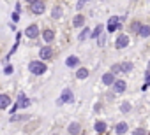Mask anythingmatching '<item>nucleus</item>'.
Masks as SVG:
<instances>
[{
	"label": "nucleus",
	"mask_w": 150,
	"mask_h": 135,
	"mask_svg": "<svg viewBox=\"0 0 150 135\" xmlns=\"http://www.w3.org/2000/svg\"><path fill=\"white\" fill-rule=\"evenodd\" d=\"M62 14H64L62 6H55V7L51 9V18H53V19H60V18H62Z\"/></svg>",
	"instance_id": "nucleus-17"
},
{
	"label": "nucleus",
	"mask_w": 150,
	"mask_h": 135,
	"mask_svg": "<svg viewBox=\"0 0 150 135\" xmlns=\"http://www.w3.org/2000/svg\"><path fill=\"white\" fill-rule=\"evenodd\" d=\"M106 128H108V126H106L104 121H96V125H94V130H96L99 135H103V133L106 132Z\"/></svg>",
	"instance_id": "nucleus-18"
},
{
	"label": "nucleus",
	"mask_w": 150,
	"mask_h": 135,
	"mask_svg": "<svg viewBox=\"0 0 150 135\" xmlns=\"http://www.w3.org/2000/svg\"><path fill=\"white\" fill-rule=\"evenodd\" d=\"M78 63H80V58L78 56H69L65 60V65L67 67H78Z\"/></svg>",
	"instance_id": "nucleus-19"
},
{
	"label": "nucleus",
	"mask_w": 150,
	"mask_h": 135,
	"mask_svg": "<svg viewBox=\"0 0 150 135\" xmlns=\"http://www.w3.org/2000/svg\"><path fill=\"white\" fill-rule=\"evenodd\" d=\"M87 2H88V0H80V2L76 4V9H83V6H85Z\"/></svg>",
	"instance_id": "nucleus-29"
},
{
	"label": "nucleus",
	"mask_w": 150,
	"mask_h": 135,
	"mask_svg": "<svg viewBox=\"0 0 150 135\" xmlns=\"http://www.w3.org/2000/svg\"><path fill=\"white\" fill-rule=\"evenodd\" d=\"M83 25H85V16L83 14H76L74 19H72V26L74 28H81Z\"/></svg>",
	"instance_id": "nucleus-15"
},
{
	"label": "nucleus",
	"mask_w": 150,
	"mask_h": 135,
	"mask_svg": "<svg viewBox=\"0 0 150 135\" xmlns=\"http://www.w3.org/2000/svg\"><path fill=\"white\" fill-rule=\"evenodd\" d=\"M28 70H30L34 76H42V74L48 70V67H46V63H44L42 60H34V61L28 63Z\"/></svg>",
	"instance_id": "nucleus-1"
},
{
	"label": "nucleus",
	"mask_w": 150,
	"mask_h": 135,
	"mask_svg": "<svg viewBox=\"0 0 150 135\" xmlns=\"http://www.w3.org/2000/svg\"><path fill=\"white\" fill-rule=\"evenodd\" d=\"M53 54H55V51H53L51 46H42L39 49V58H42V60H51Z\"/></svg>",
	"instance_id": "nucleus-5"
},
{
	"label": "nucleus",
	"mask_w": 150,
	"mask_h": 135,
	"mask_svg": "<svg viewBox=\"0 0 150 135\" xmlns=\"http://www.w3.org/2000/svg\"><path fill=\"white\" fill-rule=\"evenodd\" d=\"M129 42H131L129 35H127V33H120V35L117 37V40H115V47H117V49H124V47L129 46Z\"/></svg>",
	"instance_id": "nucleus-4"
},
{
	"label": "nucleus",
	"mask_w": 150,
	"mask_h": 135,
	"mask_svg": "<svg viewBox=\"0 0 150 135\" xmlns=\"http://www.w3.org/2000/svg\"><path fill=\"white\" fill-rule=\"evenodd\" d=\"M132 135H146V132H145L143 128H138V130H134V132H132Z\"/></svg>",
	"instance_id": "nucleus-28"
},
{
	"label": "nucleus",
	"mask_w": 150,
	"mask_h": 135,
	"mask_svg": "<svg viewBox=\"0 0 150 135\" xmlns=\"http://www.w3.org/2000/svg\"><path fill=\"white\" fill-rule=\"evenodd\" d=\"M18 105H20V109H27L28 105H30V100L27 98V95L25 93H20L18 95V102H16Z\"/></svg>",
	"instance_id": "nucleus-13"
},
{
	"label": "nucleus",
	"mask_w": 150,
	"mask_h": 135,
	"mask_svg": "<svg viewBox=\"0 0 150 135\" xmlns=\"http://www.w3.org/2000/svg\"><path fill=\"white\" fill-rule=\"evenodd\" d=\"M67 132H69L71 135H81V125H80L78 121H72V123L67 126Z\"/></svg>",
	"instance_id": "nucleus-8"
},
{
	"label": "nucleus",
	"mask_w": 150,
	"mask_h": 135,
	"mask_svg": "<svg viewBox=\"0 0 150 135\" xmlns=\"http://www.w3.org/2000/svg\"><path fill=\"white\" fill-rule=\"evenodd\" d=\"M131 111V104L129 102H122V105H120V112L122 114H127Z\"/></svg>",
	"instance_id": "nucleus-25"
},
{
	"label": "nucleus",
	"mask_w": 150,
	"mask_h": 135,
	"mask_svg": "<svg viewBox=\"0 0 150 135\" xmlns=\"http://www.w3.org/2000/svg\"><path fill=\"white\" fill-rule=\"evenodd\" d=\"M13 72H14V67H13V65H9V63H7V65H6V67H4V74H6V76H11V74H13Z\"/></svg>",
	"instance_id": "nucleus-27"
},
{
	"label": "nucleus",
	"mask_w": 150,
	"mask_h": 135,
	"mask_svg": "<svg viewBox=\"0 0 150 135\" xmlns=\"http://www.w3.org/2000/svg\"><path fill=\"white\" fill-rule=\"evenodd\" d=\"M88 74H90V70L87 69V67H80L78 72H76V79L83 81V79H87V77H88Z\"/></svg>",
	"instance_id": "nucleus-16"
},
{
	"label": "nucleus",
	"mask_w": 150,
	"mask_h": 135,
	"mask_svg": "<svg viewBox=\"0 0 150 135\" xmlns=\"http://www.w3.org/2000/svg\"><path fill=\"white\" fill-rule=\"evenodd\" d=\"M132 69H134V65H132L131 61H122V70H124V74L132 72Z\"/></svg>",
	"instance_id": "nucleus-23"
},
{
	"label": "nucleus",
	"mask_w": 150,
	"mask_h": 135,
	"mask_svg": "<svg viewBox=\"0 0 150 135\" xmlns=\"http://www.w3.org/2000/svg\"><path fill=\"white\" fill-rule=\"evenodd\" d=\"M141 26H143V25H141L139 21H132V23H131V26H129V30H131L132 33H139Z\"/></svg>",
	"instance_id": "nucleus-21"
},
{
	"label": "nucleus",
	"mask_w": 150,
	"mask_h": 135,
	"mask_svg": "<svg viewBox=\"0 0 150 135\" xmlns=\"http://www.w3.org/2000/svg\"><path fill=\"white\" fill-rule=\"evenodd\" d=\"M9 104H11V97L6 95V93H2V95H0V109L6 111V109L9 107Z\"/></svg>",
	"instance_id": "nucleus-14"
},
{
	"label": "nucleus",
	"mask_w": 150,
	"mask_h": 135,
	"mask_svg": "<svg viewBox=\"0 0 150 135\" xmlns=\"http://www.w3.org/2000/svg\"><path fill=\"white\" fill-rule=\"evenodd\" d=\"M115 81H117V79H115V74H113V72H106V74L103 76V84H104V86H113Z\"/></svg>",
	"instance_id": "nucleus-12"
},
{
	"label": "nucleus",
	"mask_w": 150,
	"mask_h": 135,
	"mask_svg": "<svg viewBox=\"0 0 150 135\" xmlns=\"http://www.w3.org/2000/svg\"><path fill=\"white\" fill-rule=\"evenodd\" d=\"M23 33H25V37H27V39L34 40V39H37V37H39V33H41V32H39V26H37V25H28V26L25 28V32H23Z\"/></svg>",
	"instance_id": "nucleus-3"
},
{
	"label": "nucleus",
	"mask_w": 150,
	"mask_h": 135,
	"mask_svg": "<svg viewBox=\"0 0 150 135\" xmlns=\"http://www.w3.org/2000/svg\"><path fill=\"white\" fill-rule=\"evenodd\" d=\"M11 18H13V21H14V23H18V19H20V13H18V11H16V13H13V16H11Z\"/></svg>",
	"instance_id": "nucleus-30"
},
{
	"label": "nucleus",
	"mask_w": 150,
	"mask_h": 135,
	"mask_svg": "<svg viewBox=\"0 0 150 135\" xmlns=\"http://www.w3.org/2000/svg\"><path fill=\"white\" fill-rule=\"evenodd\" d=\"M111 72L117 76V74H124V70H122V63H115L113 67H111Z\"/></svg>",
	"instance_id": "nucleus-24"
},
{
	"label": "nucleus",
	"mask_w": 150,
	"mask_h": 135,
	"mask_svg": "<svg viewBox=\"0 0 150 135\" xmlns=\"http://www.w3.org/2000/svg\"><path fill=\"white\" fill-rule=\"evenodd\" d=\"M138 35H139V37H143V39H146V37H150V26H148V25H143Z\"/></svg>",
	"instance_id": "nucleus-22"
},
{
	"label": "nucleus",
	"mask_w": 150,
	"mask_h": 135,
	"mask_svg": "<svg viewBox=\"0 0 150 135\" xmlns=\"http://www.w3.org/2000/svg\"><path fill=\"white\" fill-rule=\"evenodd\" d=\"M120 28H122L120 18H118V16H111V18H110V21H108V26H106V30H108L110 33H113V32H117V30H120Z\"/></svg>",
	"instance_id": "nucleus-2"
},
{
	"label": "nucleus",
	"mask_w": 150,
	"mask_h": 135,
	"mask_svg": "<svg viewBox=\"0 0 150 135\" xmlns=\"http://www.w3.org/2000/svg\"><path fill=\"white\" fill-rule=\"evenodd\" d=\"M103 30H104V25H101V23H99V25L94 28V32H92V35H90V37H92V39H97V37H101Z\"/></svg>",
	"instance_id": "nucleus-20"
},
{
	"label": "nucleus",
	"mask_w": 150,
	"mask_h": 135,
	"mask_svg": "<svg viewBox=\"0 0 150 135\" xmlns=\"http://www.w3.org/2000/svg\"><path fill=\"white\" fill-rule=\"evenodd\" d=\"M60 98L64 100V104H72V102H74V95H72V91H71L69 88H65V90L62 91Z\"/></svg>",
	"instance_id": "nucleus-9"
},
{
	"label": "nucleus",
	"mask_w": 150,
	"mask_h": 135,
	"mask_svg": "<svg viewBox=\"0 0 150 135\" xmlns=\"http://www.w3.org/2000/svg\"><path fill=\"white\" fill-rule=\"evenodd\" d=\"M44 9H46V4H44V0H37V2L35 4H32L30 6V13L32 14H42L44 13Z\"/></svg>",
	"instance_id": "nucleus-6"
},
{
	"label": "nucleus",
	"mask_w": 150,
	"mask_h": 135,
	"mask_svg": "<svg viewBox=\"0 0 150 135\" xmlns=\"http://www.w3.org/2000/svg\"><path fill=\"white\" fill-rule=\"evenodd\" d=\"M127 90V84H125V81H122V79H117L115 83H113V91H117V93H124Z\"/></svg>",
	"instance_id": "nucleus-10"
},
{
	"label": "nucleus",
	"mask_w": 150,
	"mask_h": 135,
	"mask_svg": "<svg viewBox=\"0 0 150 135\" xmlns=\"http://www.w3.org/2000/svg\"><path fill=\"white\" fill-rule=\"evenodd\" d=\"M27 2H28V4L32 6V4H35V2H37V0H27Z\"/></svg>",
	"instance_id": "nucleus-31"
},
{
	"label": "nucleus",
	"mask_w": 150,
	"mask_h": 135,
	"mask_svg": "<svg viewBox=\"0 0 150 135\" xmlns=\"http://www.w3.org/2000/svg\"><path fill=\"white\" fill-rule=\"evenodd\" d=\"M127 130H129V125L125 121H120V123L115 125V133L117 135H124V133H127Z\"/></svg>",
	"instance_id": "nucleus-11"
},
{
	"label": "nucleus",
	"mask_w": 150,
	"mask_h": 135,
	"mask_svg": "<svg viewBox=\"0 0 150 135\" xmlns=\"http://www.w3.org/2000/svg\"><path fill=\"white\" fill-rule=\"evenodd\" d=\"M42 40H44L46 44H51V42L55 40V30H53V28H44V30H42Z\"/></svg>",
	"instance_id": "nucleus-7"
},
{
	"label": "nucleus",
	"mask_w": 150,
	"mask_h": 135,
	"mask_svg": "<svg viewBox=\"0 0 150 135\" xmlns=\"http://www.w3.org/2000/svg\"><path fill=\"white\" fill-rule=\"evenodd\" d=\"M88 35H92V33H90V28H87V26H85V28H83V32L80 33V37H78V39H80V40H85Z\"/></svg>",
	"instance_id": "nucleus-26"
}]
</instances>
